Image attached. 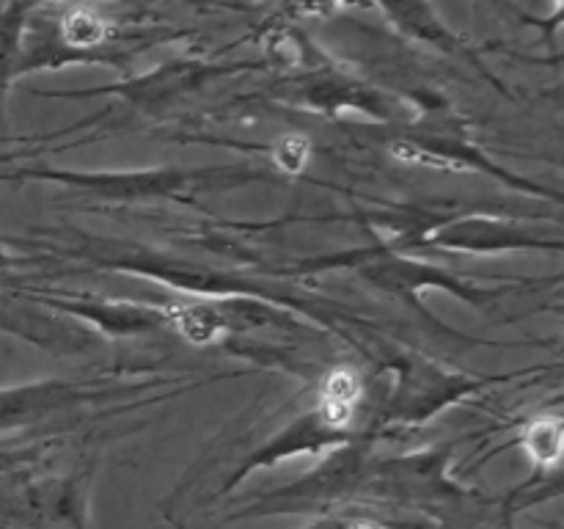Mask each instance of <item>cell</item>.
I'll list each match as a JSON object with an SVG mask.
<instances>
[{
	"label": "cell",
	"instance_id": "cell-2",
	"mask_svg": "<svg viewBox=\"0 0 564 529\" xmlns=\"http://www.w3.org/2000/svg\"><path fill=\"white\" fill-rule=\"evenodd\" d=\"M169 320L176 325L185 339L196 342V345H207V342L218 339L224 334V317H220L218 309L213 306H171Z\"/></svg>",
	"mask_w": 564,
	"mask_h": 529
},
{
	"label": "cell",
	"instance_id": "cell-1",
	"mask_svg": "<svg viewBox=\"0 0 564 529\" xmlns=\"http://www.w3.org/2000/svg\"><path fill=\"white\" fill-rule=\"evenodd\" d=\"M358 395H361V380L352 369H334L323 384V419L330 428H345L352 419Z\"/></svg>",
	"mask_w": 564,
	"mask_h": 529
},
{
	"label": "cell",
	"instance_id": "cell-5",
	"mask_svg": "<svg viewBox=\"0 0 564 529\" xmlns=\"http://www.w3.org/2000/svg\"><path fill=\"white\" fill-rule=\"evenodd\" d=\"M308 152H312L308 138L290 132V136H284L275 143V163H279L286 174H297V171H303V165H306Z\"/></svg>",
	"mask_w": 564,
	"mask_h": 529
},
{
	"label": "cell",
	"instance_id": "cell-4",
	"mask_svg": "<svg viewBox=\"0 0 564 529\" xmlns=\"http://www.w3.org/2000/svg\"><path fill=\"white\" fill-rule=\"evenodd\" d=\"M66 44L72 47H94L105 39L108 25H105L102 17L91 9H75L64 17V25H61Z\"/></svg>",
	"mask_w": 564,
	"mask_h": 529
},
{
	"label": "cell",
	"instance_id": "cell-6",
	"mask_svg": "<svg viewBox=\"0 0 564 529\" xmlns=\"http://www.w3.org/2000/svg\"><path fill=\"white\" fill-rule=\"evenodd\" d=\"M350 529H383V527H380V523H375V521H356Z\"/></svg>",
	"mask_w": 564,
	"mask_h": 529
},
{
	"label": "cell",
	"instance_id": "cell-3",
	"mask_svg": "<svg viewBox=\"0 0 564 529\" xmlns=\"http://www.w3.org/2000/svg\"><path fill=\"white\" fill-rule=\"evenodd\" d=\"M529 455L543 466H554L562 457V422L560 419H538L523 435Z\"/></svg>",
	"mask_w": 564,
	"mask_h": 529
}]
</instances>
